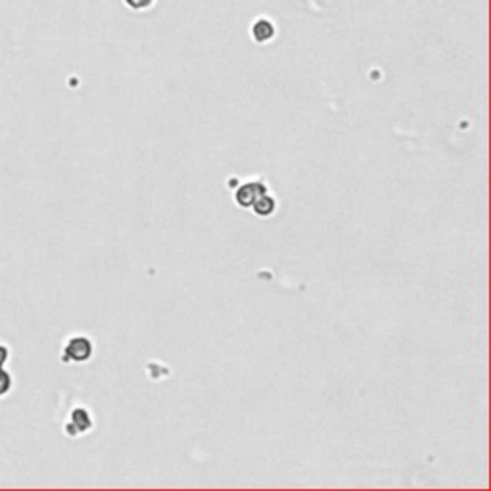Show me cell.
Segmentation results:
<instances>
[{"label": "cell", "instance_id": "3", "mask_svg": "<svg viewBox=\"0 0 491 491\" xmlns=\"http://www.w3.org/2000/svg\"><path fill=\"white\" fill-rule=\"evenodd\" d=\"M90 426H92V420H90L87 411H85V409H75V411L71 413V423H69L66 428H68V432L69 430H77L75 433H83L87 432Z\"/></svg>", "mask_w": 491, "mask_h": 491}, {"label": "cell", "instance_id": "2", "mask_svg": "<svg viewBox=\"0 0 491 491\" xmlns=\"http://www.w3.org/2000/svg\"><path fill=\"white\" fill-rule=\"evenodd\" d=\"M263 194H265V188H263L261 184L248 183V184H244L240 190L236 192V200H238V203H240V205L251 207V205L255 203V200H257L260 196H263Z\"/></svg>", "mask_w": 491, "mask_h": 491}, {"label": "cell", "instance_id": "4", "mask_svg": "<svg viewBox=\"0 0 491 491\" xmlns=\"http://www.w3.org/2000/svg\"><path fill=\"white\" fill-rule=\"evenodd\" d=\"M251 207L255 210V213H257V215H265V217H267V215H269V213H273V210H275V200L263 194V196H260V198L255 200V203H253Z\"/></svg>", "mask_w": 491, "mask_h": 491}, {"label": "cell", "instance_id": "6", "mask_svg": "<svg viewBox=\"0 0 491 491\" xmlns=\"http://www.w3.org/2000/svg\"><path fill=\"white\" fill-rule=\"evenodd\" d=\"M8 361V347L0 344V370H4V365Z\"/></svg>", "mask_w": 491, "mask_h": 491}, {"label": "cell", "instance_id": "5", "mask_svg": "<svg viewBox=\"0 0 491 491\" xmlns=\"http://www.w3.org/2000/svg\"><path fill=\"white\" fill-rule=\"evenodd\" d=\"M12 388V376L6 370H0V397L4 394H8Z\"/></svg>", "mask_w": 491, "mask_h": 491}, {"label": "cell", "instance_id": "1", "mask_svg": "<svg viewBox=\"0 0 491 491\" xmlns=\"http://www.w3.org/2000/svg\"><path fill=\"white\" fill-rule=\"evenodd\" d=\"M92 355V344L87 336L69 338L68 344L64 346V363H83L88 361Z\"/></svg>", "mask_w": 491, "mask_h": 491}]
</instances>
